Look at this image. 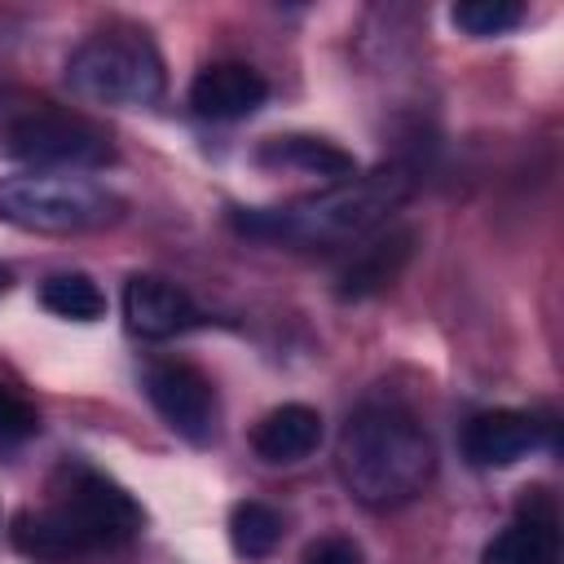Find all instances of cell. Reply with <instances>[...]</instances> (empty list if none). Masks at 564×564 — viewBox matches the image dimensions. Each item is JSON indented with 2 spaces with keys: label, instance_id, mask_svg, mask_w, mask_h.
I'll list each match as a JSON object with an SVG mask.
<instances>
[{
  "label": "cell",
  "instance_id": "16",
  "mask_svg": "<svg viewBox=\"0 0 564 564\" xmlns=\"http://www.w3.org/2000/svg\"><path fill=\"white\" fill-rule=\"evenodd\" d=\"M40 304L53 317H66V322H97V317H106V295H101V286L88 273H53V278H44Z\"/></svg>",
  "mask_w": 564,
  "mask_h": 564
},
{
  "label": "cell",
  "instance_id": "15",
  "mask_svg": "<svg viewBox=\"0 0 564 564\" xmlns=\"http://www.w3.org/2000/svg\"><path fill=\"white\" fill-rule=\"evenodd\" d=\"M410 247H414V234H410V229L383 234V238H375L370 247H361V251L352 256V264L339 273V295H344V300H361V295L388 286V282L401 273V264L410 260Z\"/></svg>",
  "mask_w": 564,
  "mask_h": 564
},
{
  "label": "cell",
  "instance_id": "18",
  "mask_svg": "<svg viewBox=\"0 0 564 564\" xmlns=\"http://www.w3.org/2000/svg\"><path fill=\"white\" fill-rule=\"evenodd\" d=\"M520 18H524V13H520V4H511V0H463V4L449 9V22H454L458 31H467V35H480V40L511 31Z\"/></svg>",
  "mask_w": 564,
  "mask_h": 564
},
{
  "label": "cell",
  "instance_id": "20",
  "mask_svg": "<svg viewBox=\"0 0 564 564\" xmlns=\"http://www.w3.org/2000/svg\"><path fill=\"white\" fill-rule=\"evenodd\" d=\"M300 564H361V551L352 538H322L304 551Z\"/></svg>",
  "mask_w": 564,
  "mask_h": 564
},
{
  "label": "cell",
  "instance_id": "9",
  "mask_svg": "<svg viewBox=\"0 0 564 564\" xmlns=\"http://www.w3.org/2000/svg\"><path fill=\"white\" fill-rule=\"evenodd\" d=\"M269 97V84L260 70L242 66V62H212L194 75L189 84V106L194 115L203 119H216V123H229V119H247L264 106Z\"/></svg>",
  "mask_w": 564,
  "mask_h": 564
},
{
  "label": "cell",
  "instance_id": "21",
  "mask_svg": "<svg viewBox=\"0 0 564 564\" xmlns=\"http://www.w3.org/2000/svg\"><path fill=\"white\" fill-rule=\"evenodd\" d=\"M4 286H9V269L0 264V291H4Z\"/></svg>",
  "mask_w": 564,
  "mask_h": 564
},
{
  "label": "cell",
  "instance_id": "14",
  "mask_svg": "<svg viewBox=\"0 0 564 564\" xmlns=\"http://www.w3.org/2000/svg\"><path fill=\"white\" fill-rule=\"evenodd\" d=\"M13 546L40 564H66V560H79L88 555L84 538L75 533V524L66 520L62 507H48V511H22L13 520Z\"/></svg>",
  "mask_w": 564,
  "mask_h": 564
},
{
  "label": "cell",
  "instance_id": "4",
  "mask_svg": "<svg viewBox=\"0 0 564 564\" xmlns=\"http://www.w3.org/2000/svg\"><path fill=\"white\" fill-rule=\"evenodd\" d=\"M115 198L70 172H26L0 181V220L35 234H79L115 216Z\"/></svg>",
  "mask_w": 564,
  "mask_h": 564
},
{
  "label": "cell",
  "instance_id": "19",
  "mask_svg": "<svg viewBox=\"0 0 564 564\" xmlns=\"http://www.w3.org/2000/svg\"><path fill=\"white\" fill-rule=\"evenodd\" d=\"M40 432V414L26 397H18L9 383H0V445H18Z\"/></svg>",
  "mask_w": 564,
  "mask_h": 564
},
{
  "label": "cell",
  "instance_id": "3",
  "mask_svg": "<svg viewBox=\"0 0 564 564\" xmlns=\"http://www.w3.org/2000/svg\"><path fill=\"white\" fill-rule=\"evenodd\" d=\"M66 84L84 101L101 106H154L163 97V62L137 31H101L84 40L66 62Z\"/></svg>",
  "mask_w": 564,
  "mask_h": 564
},
{
  "label": "cell",
  "instance_id": "5",
  "mask_svg": "<svg viewBox=\"0 0 564 564\" xmlns=\"http://www.w3.org/2000/svg\"><path fill=\"white\" fill-rule=\"evenodd\" d=\"M4 150L35 167H101L115 159L106 128L70 110H31L18 115L4 132Z\"/></svg>",
  "mask_w": 564,
  "mask_h": 564
},
{
  "label": "cell",
  "instance_id": "12",
  "mask_svg": "<svg viewBox=\"0 0 564 564\" xmlns=\"http://www.w3.org/2000/svg\"><path fill=\"white\" fill-rule=\"evenodd\" d=\"M317 445H322V414L313 405H300V401L269 410L251 432V449L264 463H300Z\"/></svg>",
  "mask_w": 564,
  "mask_h": 564
},
{
  "label": "cell",
  "instance_id": "13",
  "mask_svg": "<svg viewBox=\"0 0 564 564\" xmlns=\"http://www.w3.org/2000/svg\"><path fill=\"white\" fill-rule=\"evenodd\" d=\"M256 163L260 167H278V172H304V176H326V181H348L357 172V159L326 141V137H304V132H291V137H269L260 150H256Z\"/></svg>",
  "mask_w": 564,
  "mask_h": 564
},
{
  "label": "cell",
  "instance_id": "17",
  "mask_svg": "<svg viewBox=\"0 0 564 564\" xmlns=\"http://www.w3.org/2000/svg\"><path fill=\"white\" fill-rule=\"evenodd\" d=\"M229 542L242 560H264L282 542V516L264 502H238L229 511Z\"/></svg>",
  "mask_w": 564,
  "mask_h": 564
},
{
  "label": "cell",
  "instance_id": "11",
  "mask_svg": "<svg viewBox=\"0 0 564 564\" xmlns=\"http://www.w3.org/2000/svg\"><path fill=\"white\" fill-rule=\"evenodd\" d=\"M542 423L524 410H485L463 427V454L476 467H511L538 445Z\"/></svg>",
  "mask_w": 564,
  "mask_h": 564
},
{
  "label": "cell",
  "instance_id": "2",
  "mask_svg": "<svg viewBox=\"0 0 564 564\" xmlns=\"http://www.w3.org/2000/svg\"><path fill=\"white\" fill-rule=\"evenodd\" d=\"M436 467V449L419 419L401 405H361L339 432V480L361 507L410 502Z\"/></svg>",
  "mask_w": 564,
  "mask_h": 564
},
{
  "label": "cell",
  "instance_id": "1",
  "mask_svg": "<svg viewBox=\"0 0 564 564\" xmlns=\"http://www.w3.org/2000/svg\"><path fill=\"white\" fill-rule=\"evenodd\" d=\"M410 194L405 167H379L366 176H348L322 194L291 198L282 207H242L234 212V229L247 238L282 242V247H348L366 238L379 220H388Z\"/></svg>",
  "mask_w": 564,
  "mask_h": 564
},
{
  "label": "cell",
  "instance_id": "10",
  "mask_svg": "<svg viewBox=\"0 0 564 564\" xmlns=\"http://www.w3.org/2000/svg\"><path fill=\"white\" fill-rule=\"evenodd\" d=\"M480 564H560V520L555 502L533 489L520 507V520L507 524L480 555Z\"/></svg>",
  "mask_w": 564,
  "mask_h": 564
},
{
  "label": "cell",
  "instance_id": "8",
  "mask_svg": "<svg viewBox=\"0 0 564 564\" xmlns=\"http://www.w3.org/2000/svg\"><path fill=\"white\" fill-rule=\"evenodd\" d=\"M123 322L141 339H172V335L198 326V308L176 282L154 278V273H137L123 286Z\"/></svg>",
  "mask_w": 564,
  "mask_h": 564
},
{
  "label": "cell",
  "instance_id": "6",
  "mask_svg": "<svg viewBox=\"0 0 564 564\" xmlns=\"http://www.w3.org/2000/svg\"><path fill=\"white\" fill-rule=\"evenodd\" d=\"M66 511V520L75 524V533L84 538L88 551H110V546H123L141 533L145 516L141 507L132 502L128 489H119L115 480L97 476V471H75L70 489L62 494L57 502Z\"/></svg>",
  "mask_w": 564,
  "mask_h": 564
},
{
  "label": "cell",
  "instance_id": "7",
  "mask_svg": "<svg viewBox=\"0 0 564 564\" xmlns=\"http://www.w3.org/2000/svg\"><path fill=\"white\" fill-rule=\"evenodd\" d=\"M141 383H145L150 405L163 414V423L176 436H185L194 445H203L212 436L216 397H212V383L194 366H185V361H154Z\"/></svg>",
  "mask_w": 564,
  "mask_h": 564
}]
</instances>
